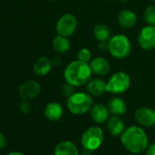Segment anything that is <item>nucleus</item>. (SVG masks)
<instances>
[{
    "mask_svg": "<svg viewBox=\"0 0 155 155\" xmlns=\"http://www.w3.org/2000/svg\"><path fill=\"white\" fill-rule=\"evenodd\" d=\"M122 145L132 153L138 154L148 148V136L143 127L132 125L125 129L121 135Z\"/></svg>",
    "mask_w": 155,
    "mask_h": 155,
    "instance_id": "nucleus-1",
    "label": "nucleus"
},
{
    "mask_svg": "<svg viewBox=\"0 0 155 155\" xmlns=\"http://www.w3.org/2000/svg\"><path fill=\"white\" fill-rule=\"evenodd\" d=\"M64 79L66 83L79 87L85 85L91 79L92 72L90 64L75 60L70 62L64 70Z\"/></svg>",
    "mask_w": 155,
    "mask_h": 155,
    "instance_id": "nucleus-2",
    "label": "nucleus"
},
{
    "mask_svg": "<svg viewBox=\"0 0 155 155\" xmlns=\"http://www.w3.org/2000/svg\"><path fill=\"white\" fill-rule=\"evenodd\" d=\"M132 49V45L130 38L123 34L114 35L108 41V51L115 59L127 58L131 54Z\"/></svg>",
    "mask_w": 155,
    "mask_h": 155,
    "instance_id": "nucleus-3",
    "label": "nucleus"
},
{
    "mask_svg": "<svg viewBox=\"0 0 155 155\" xmlns=\"http://www.w3.org/2000/svg\"><path fill=\"white\" fill-rule=\"evenodd\" d=\"M94 102L89 93L76 92L67 99V107L72 114H85L90 111Z\"/></svg>",
    "mask_w": 155,
    "mask_h": 155,
    "instance_id": "nucleus-4",
    "label": "nucleus"
},
{
    "mask_svg": "<svg viewBox=\"0 0 155 155\" xmlns=\"http://www.w3.org/2000/svg\"><path fill=\"white\" fill-rule=\"evenodd\" d=\"M131 76L122 71L116 72L110 79L107 81L106 85V92L111 93L113 94H121L125 93L131 86Z\"/></svg>",
    "mask_w": 155,
    "mask_h": 155,
    "instance_id": "nucleus-5",
    "label": "nucleus"
},
{
    "mask_svg": "<svg viewBox=\"0 0 155 155\" xmlns=\"http://www.w3.org/2000/svg\"><path fill=\"white\" fill-rule=\"evenodd\" d=\"M103 138L102 129L99 126H91L81 135V144L84 149L93 152L101 146Z\"/></svg>",
    "mask_w": 155,
    "mask_h": 155,
    "instance_id": "nucleus-6",
    "label": "nucleus"
},
{
    "mask_svg": "<svg viewBox=\"0 0 155 155\" xmlns=\"http://www.w3.org/2000/svg\"><path fill=\"white\" fill-rule=\"evenodd\" d=\"M78 20L76 16L70 13H66L62 15L56 24L57 34L65 37L71 36L77 30Z\"/></svg>",
    "mask_w": 155,
    "mask_h": 155,
    "instance_id": "nucleus-7",
    "label": "nucleus"
},
{
    "mask_svg": "<svg viewBox=\"0 0 155 155\" xmlns=\"http://www.w3.org/2000/svg\"><path fill=\"white\" fill-rule=\"evenodd\" d=\"M138 44L143 50L155 49V25H145L138 35Z\"/></svg>",
    "mask_w": 155,
    "mask_h": 155,
    "instance_id": "nucleus-8",
    "label": "nucleus"
},
{
    "mask_svg": "<svg viewBox=\"0 0 155 155\" xmlns=\"http://www.w3.org/2000/svg\"><path fill=\"white\" fill-rule=\"evenodd\" d=\"M136 122L143 127L151 128L155 125V110L150 107H141L135 111Z\"/></svg>",
    "mask_w": 155,
    "mask_h": 155,
    "instance_id": "nucleus-9",
    "label": "nucleus"
},
{
    "mask_svg": "<svg viewBox=\"0 0 155 155\" xmlns=\"http://www.w3.org/2000/svg\"><path fill=\"white\" fill-rule=\"evenodd\" d=\"M40 91V84L34 80L24 82L18 88V94L20 97L25 101H29L36 98L39 94Z\"/></svg>",
    "mask_w": 155,
    "mask_h": 155,
    "instance_id": "nucleus-10",
    "label": "nucleus"
},
{
    "mask_svg": "<svg viewBox=\"0 0 155 155\" xmlns=\"http://www.w3.org/2000/svg\"><path fill=\"white\" fill-rule=\"evenodd\" d=\"M90 66L92 74L98 76H105L111 72L110 62L102 56L92 58V60L90 62Z\"/></svg>",
    "mask_w": 155,
    "mask_h": 155,
    "instance_id": "nucleus-11",
    "label": "nucleus"
},
{
    "mask_svg": "<svg viewBox=\"0 0 155 155\" xmlns=\"http://www.w3.org/2000/svg\"><path fill=\"white\" fill-rule=\"evenodd\" d=\"M138 20L137 14L131 9H123L122 10L117 16L118 24L125 29H129L133 27Z\"/></svg>",
    "mask_w": 155,
    "mask_h": 155,
    "instance_id": "nucleus-12",
    "label": "nucleus"
},
{
    "mask_svg": "<svg viewBox=\"0 0 155 155\" xmlns=\"http://www.w3.org/2000/svg\"><path fill=\"white\" fill-rule=\"evenodd\" d=\"M90 112V116L92 120L97 124H103L107 122L110 118L111 113L108 107H106L105 105L100 103L94 104Z\"/></svg>",
    "mask_w": 155,
    "mask_h": 155,
    "instance_id": "nucleus-13",
    "label": "nucleus"
},
{
    "mask_svg": "<svg viewBox=\"0 0 155 155\" xmlns=\"http://www.w3.org/2000/svg\"><path fill=\"white\" fill-rule=\"evenodd\" d=\"M53 67V63L50 58L48 56L38 57L33 65V70L35 74L38 76H45L48 74Z\"/></svg>",
    "mask_w": 155,
    "mask_h": 155,
    "instance_id": "nucleus-14",
    "label": "nucleus"
},
{
    "mask_svg": "<svg viewBox=\"0 0 155 155\" xmlns=\"http://www.w3.org/2000/svg\"><path fill=\"white\" fill-rule=\"evenodd\" d=\"M107 82L101 78H92L86 84L87 91L91 96H100L106 92Z\"/></svg>",
    "mask_w": 155,
    "mask_h": 155,
    "instance_id": "nucleus-15",
    "label": "nucleus"
},
{
    "mask_svg": "<svg viewBox=\"0 0 155 155\" xmlns=\"http://www.w3.org/2000/svg\"><path fill=\"white\" fill-rule=\"evenodd\" d=\"M44 115L48 121L57 122L63 115V108L60 104L51 102L46 105L44 110Z\"/></svg>",
    "mask_w": 155,
    "mask_h": 155,
    "instance_id": "nucleus-16",
    "label": "nucleus"
},
{
    "mask_svg": "<svg viewBox=\"0 0 155 155\" xmlns=\"http://www.w3.org/2000/svg\"><path fill=\"white\" fill-rule=\"evenodd\" d=\"M107 128L113 136H121L125 131V124L120 116L112 115L107 121Z\"/></svg>",
    "mask_w": 155,
    "mask_h": 155,
    "instance_id": "nucleus-17",
    "label": "nucleus"
},
{
    "mask_svg": "<svg viewBox=\"0 0 155 155\" xmlns=\"http://www.w3.org/2000/svg\"><path fill=\"white\" fill-rule=\"evenodd\" d=\"M108 109L112 115L122 116L127 112V104L122 98L115 96L109 101Z\"/></svg>",
    "mask_w": 155,
    "mask_h": 155,
    "instance_id": "nucleus-18",
    "label": "nucleus"
},
{
    "mask_svg": "<svg viewBox=\"0 0 155 155\" xmlns=\"http://www.w3.org/2000/svg\"><path fill=\"white\" fill-rule=\"evenodd\" d=\"M54 155H79V152L72 142L63 141L55 147Z\"/></svg>",
    "mask_w": 155,
    "mask_h": 155,
    "instance_id": "nucleus-19",
    "label": "nucleus"
},
{
    "mask_svg": "<svg viewBox=\"0 0 155 155\" xmlns=\"http://www.w3.org/2000/svg\"><path fill=\"white\" fill-rule=\"evenodd\" d=\"M93 35L99 42H108L112 36L111 28L105 24H97L93 28Z\"/></svg>",
    "mask_w": 155,
    "mask_h": 155,
    "instance_id": "nucleus-20",
    "label": "nucleus"
},
{
    "mask_svg": "<svg viewBox=\"0 0 155 155\" xmlns=\"http://www.w3.org/2000/svg\"><path fill=\"white\" fill-rule=\"evenodd\" d=\"M52 47L58 54L68 53L70 49V42L69 40V37L58 35L54 37L52 41Z\"/></svg>",
    "mask_w": 155,
    "mask_h": 155,
    "instance_id": "nucleus-21",
    "label": "nucleus"
},
{
    "mask_svg": "<svg viewBox=\"0 0 155 155\" xmlns=\"http://www.w3.org/2000/svg\"><path fill=\"white\" fill-rule=\"evenodd\" d=\"M143 19L149 25H155V5H149L143 13Z\"/></svg>",
    "mask_w": 155,
    "mask_h": 155,
    "instance_id": "nucleus-22",
    "label": "nucleus"
},
{
    "mask_svg": "<svg viewBox=\"0 0 155 155\" xmlns=\"http://www.w3.org/2000/svg\"><path fill=\"white\" fill-rule=\"evenodd\" d=\"M77 57H78V60L90 64V62L92 60V54L89 48L83 47V48L79 50V52L77 54Z\"/></svg>",
    "mask_w": 155,
    "mask_h": 155,
    "instance_id": "nucleus-23",
    "label": "nucleus"
},
{
    "mask_svg": "<svg viewBox=\"0 0 155 155\" xmlns=\"http://www.w3.org/2000/svg\"><path fill=\"white\" fill-rule=\"evenodd\" d=\"M75 93H76V87L74 85L69 84L68 83L63 84V86H62V94H63L64 96L69 98V96H71Z\"/></svg>",
    "mask_w": 155,
    "mask_h": 155,
    "instance_id": "nucleus-24",
    "label": "nucleus"
},
{
    "mask_svg": "<svg viewBox=\"0 0 155 155\" xmlns=\"http://www.w3.org/2000/svg\"><path fill=\"white\" fill-rule=\"evenodd\" d=\"M32 109H33L32 104L29 103L28 101H25V100H24V102L21 103V104H20V106H19L20 112H21L22 114H30L31 111H32Z\"/></svg>",
    "mask_w": 155,
    "mask_h": 155,
    "instance_id": "nucleus-25",
    "label": "nucleus"
},
{
    "mask_svg": "<svg viewBox=\"0 0 155 155\" xmlns=\"http://www.w3.org/2000/svg\"><path fill=\"white\" fill-rule=\"evenodd\" d=\"M5 146H6V138L2 133H0V150L4 149Z\"/></svg>",
    "mask_w": 155,
    "mask_h": 155,
    "instance_id": "nucleus-26",
    "label": "nucleus"
},
{
    "mask_svg": "<svg viewBox=\"0 0 155 155\" xmlns=\"http://www.w3.org/2000/svg\"><path fill=\"white\" fill-rule=\"evenodd\" d=\"M146 152V155H155V143H152L148 146Z\"/></svg>",
    "mask_w": 155,
    "mask_h": 155,
    "instance_id": "nucleus-27",
    "label": "nucleus"
},
{
    "mask_svg": "<svg viewBox=\"0 0 155 155\" xmlns=\"http://www.w3.org/2000/svg\"><path fill=\"white\" fill-rule=\"evenodd\" d=\"M98 47L100 51H108V42H99Z\"/></svg>",
    "mask_w": 155,
    "mask_h": 155,
    "instance_id": "nucleus-28",
    "label": "nucleus"
},
{
    "mask_svg": "<svg viewBox=\"0 0 155 155\" xmlns=\"http://www.w3.org/2000/svg\"><path fill=\"white\" fill-rule=\"evenodd\" d=\"M52 63H53V65L58 66V65H59L62 63V61L58 57H54V59H52Z\"/></svg>",
    "mask_w": 155,
    "mask_h": 155,
    "instance_id": "nucleus-29",
    "label": "nucleus"
},
{
    "mask_svg": "<svg viewBox=\"0 0 155 155\" xmlns=\"http://www.w3.org/2000/svg\"><path fill=\"white\" fill-rule=\"evenodd\" d=\"M91 153H92V152L90 150H87V149H84L82 152V155H91Z\"/></svg>",
    "mask_w": 155,
    "mask_h": 155,
    "instance_id": "nucleus-30",
    "label": "nucleus"
},
{
    "mask_svg": "<svg viewBox=\"0 0 155 155\" xmlns=\"http://www.w3.org/2000/svg\"><path fill=\"white\" fill-rule=\"evenodd\" d=\"M6 155H25L22 153H19V152H12V153H9L8 154Z\"/></svg>",
    "mask_w": 155,
    "mask_h": 155,
    "instance_id": "nucleus-31",
    "label": "nucleus"
},
{
    "mask_svg": "<svg viewBox=\"0 0 155 155\" xmlns=\"http://www.w3.org/2000/svg\"><path fill=\"white\" fill-rule=\"evenodd\" d=\"M107 1H115V0H107Z\"/></svg>",
    "mask_w": 155,
    "mask_h": 155,
    "instance_id": "nucleus-32",
    "label": "nucleus"
},
{
    "mask_svg": "<svg viewBox=\"0 0 155 155\" xmlns=\"http://www.w3.org/2000/svg\"><path fill=\"white\" fill-rule=\"evenodd\" d=\"M48 1H54V0H48Z\"/></svg>",
    "mask_w": 155,
    "mask_h": 155,
    "instance_id": "nucleus-33",
    "label": "nucleus"
},
{
    "mask_svg": "<svg viewBox=\"0 0 155 155\" xmlns=\"http://www.w3.org/2000/svg\"><path fill=\"white\" fill-rule=\"evenodd\" d=\"M154 3H155V0H154Z\"/></svg>",
    "mask_w": 155,
    "mask_h": 155,
    "instance_id": "nucleus-34",
    "label": "nucleus"
}]
</instances>
